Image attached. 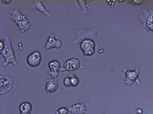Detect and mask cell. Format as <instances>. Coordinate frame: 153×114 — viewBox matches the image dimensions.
<instances>
[{"mask_svg": "<svg viewBox=\"0 0 153 114\" xmlns=\"http://www.w3.org/2000/svg\"><path fill=\"white\" fill-rule=\"evenodd\" d=\"M0 53L5 60L3 64V67H7L10 64L14 66L18 65L10 39L7 35L4 36L3 39L0 40Z\"/></svg>", "mask_w": 153, "mask_h": 114, "instance_id": "1", "label": "cell"}, {"mask_svg": "<svg viewBox=\"0 0 153 114\" xmlns=\"http://www.w3.org/2000/svg\"><path fill=\"white\" fill-rule=\"evenodd\" d=\"M10 18L17 26V29L22 33L28 31L31 27V23L27 15L22 14L18 9H14L10 11Z\"/></svg>", "mask_w": 153, "mask_h": 114, "instance_id": "2", "label": "cell"}, {"mask_svg": "<svg viewBox=\"0 0 153 114\" xmlns=\"http://www.w3.org/2000/svg\"><path fill=\"white\" fill-rule=\"evenodd\" d=\"M100 31V29L97 28H92L89 29H75V32L76 34V38L72 42L73 45L76 46L85 40H92L97 41V34Z\"/></svg>", "mask_w": 153, "mask_h": 114, "instance_id": "3", "label": "cell"}, {"mask_svg": "<svg viewBox=\"0 0 153 114\" xmlns=\"http://www.w3.org/2000/svg\"><path fill=\"white\" fill-rule=\"evenodd\" d=\"M138 21L142 24V28L145 31L153 35V10H143Z\"/></svg>", "mask_w": 153, "mask_h": 114, "instance_id": "4", "label": "cell"}, {"mask_svg": "<svg viewBox=\"0 0 153 114\" xmlns=\"http://www.w3.org/2000/svg\"><path fill=\"white\" fill-rule=\"evenodd\" d=\"M123 71L125 73V76L124 78V83L127 85L131 86L134 85L135 82H136L138 85H141V82L139 79L140 68L138 67L135 68L133 70L124 68Z\"/></svg>", "mask_w": 153, "mask_h": 114, "instance_id": "5", "label": "cell"}, {"mask_svg": "<svg viewBox=\"0 0 153 114\" xmlns=\"http://www.w3.org/2000/svg\"><path fill=\"white\" fill-rule=\"evenodd\" d=\"M0 79H1L0 81V94L1 95H4L10 91L14 84L17 85L16 79L7 76H1Z\"/></svg>", "mask_w": 153, "mask_h": 114, "instance_id": "6", "label": "cell"}, {"mask_svg": "<svg viewBox=\"0 0 153 114\" xmlns=\"http://www.w3.org/2000/svg\"><path fill=\"white\" fill-rule=\"evenodd\" d=\"M80 48L85 56H92L96 51V44L92 40H85L80 43Z\"/></svg>", "mask_w": 153, "mask_h": 114, "instance_id": "7", "label": "cell"}, {"mask_svg": "<svg viewBox=\"0 0 153 114\" xmlns=\"http://www.w3.org/2000/svg\"><path fill=\"white\" fill-rule=\"evenodd\" d=\"M81 67V59L72 58L68 59L64 64V67L61 68L60 72L64 71H76L82 69Z\"/></svg>", "mask_w": 153, "mask_h": 114, "instance_id": "8", "label": "cell"}, {"mask_svg": "<svg viewBox=\"0 0 153 114\" xmlns=\"http://www.w3.org/2000/svg\"><path fill=\"white\" fill-rule=\"evenodd\" d=\"M27 62L28 65L31 67H37L39 66L42 62V55L39 51H34L30 53L27 58Z\"/></svg>", "mask_w": 153, "mask_h": 114, "instance_id": "9", "label": "cell"}, {"mask_svg": "<svg viewBox=\"0 0 153 114\" xmlns=\"http://www.w3.org/2000/svg\"><path fill=\"white\" fill-rule=\"evenodd\" d=\"M50 71L48 74L53 78L57 79L59 75V72L61 70V64L58 60H53L48 62V64Z\"/></svg>", "mask_w": 153, "mask_h": 114, "instance_id": "10", "label": "cell"}, {"mask_svg": "<svg viewBox=\"0 0 153 114\" xmlns=\"http://www.w3.org/2000/svg\"><path fill=\"white\" fill-rule=\"evenodd\" d=\"M59 87V82L57 79L50 78H48L45 84V91L48 95L55 93Z\"/></svg>", "mask_w": 153, "mask_h": 114, "instance_id": "11", "label": "cell"}, {"mask_svg": "<svg viewBox=\"0 0 153 114\" xmlns=\"http://www.w3.org/2000/svg\"><path fill=\"white\" fill-rule=\"evenodd\" d=\"M31 8L34 10H37L41 12V13L44 14L45 15H46L50 19L53 20L52 15L49 12L47 11L42 1L34 0V1H33V3L31 5Z\"/></svg>", "mask_w": 153, "mask_h": 114, "instance_id": "12", "label": "cell"}, {"mask_svg": "<svg viewBox=\"0 0 153 114\" xmlns=\"http://www.w3.org/2000/svg\"><path fill=\"white\" fill-rule=\"evenodd\" d=\"M62 43L60 40L56 39L55 35L52 34L50 35L47 40L45 44V49L47 50H50L53 48L59 49L62 47Z\"/></svg>", "mask_w": 153, "mask_h": 114, "instance_id": "13", "label": "cell"}, {"mask_svg": "<svg viewBox=\"0 0 153 114\" xmlns=\"http://www.w3.org/2000/svg\"><path fill=\"white\" fill-rule=\"evenodd\" d=\"M69 111L71 114H85L86 113V107L85 103H80L70 106Z\"/></svg>", "mask_w": 153, "mask_h": 114, "instance_id": "14", "label": "cell"}, {"mask_svg": "<svg viewBox=\"0 0 153 114\" xmlns=\"http://www.w3.org/2000/svg\"><path fill=\"white\" fill-rule=\"evenodd\" d=\"M33 110V106L28 101L22 103L19 106L20 114H31Z\"/></svg>", "mask_w": 153, "mask_h": 114, "instance_id": "15", "label": "cell"}, {"mask_svg": "<svg viewBox=\"0 0 153 114\" xmlns=\"http://www.w3.org/2000/svg\"><path fill=\"white\" fill-rule=\"evenodd\" d=\"M76 1H77L82 9V14L84 15H87L90 12V10L91 9V7L88 6L87 4L91 1H90V0H77Z\"/></svg>", "mask_w": 153, "mask_h": 114, "instance_id": "16", "label": "cell"}, {"mask_svg": "<svg viewBox=\"0 0 153 114\" xmlns=\"http://www.w3.org/2000/svg\"><path fill=\"white\" fill-rule=\"evenodd\" d=\"M69 76L71 78V87H77L80 82V79L77 76H75L74 73H71Z\"/></svg>", "mask_w": 153, "mask_h": 114, "instance_id": "17", "label": "cell"}, {"mask_svg": "<svg viewBox=\"0 0 153 114\" xmlns=\"http://www.w3.org/2000/svg\"><path fill=\"white\" fill-rule=\"evenodd\" d=\"M69 112V109H67L66 107H61L59 109H58L56 112V114H68V113Z\"/></svg>", "mask_w": 153, "mask_h": 114, "instance_id": "18", "label": "cell"}, {"mask_svg": "<svg viewBox=\"0 0 153 114\" xmlns=\"http://www.w3.org/2000/svg\"><path fill=\"white\" fill-rule=\"evenodd\" d=\"M128 1L131 4L132 6H138L143 4L145 1H143V0H129Z\"/></svg>", "mask_w": 153, "mask_h": 114, "instance_id": "19", "label": "cell"}, {"mask_svg": "<svg viewBox=\"0 0 153 114\" xmlns=\"http://www.w3.org/2000/svg\"><path fill=\"white\" fill-rule=\"evenodd\" d=\"M63 84H64V85H65V86H66V87H71V78L69 77V76H67L66 78H65V79H64Z\"/></svg>", "mask_w": 153, "mask_h": 114, "instance_id": "20", "label": "cell"}, {"mask_svg": "<svg viewBox=\"0 0 153 114\" xmlns=\"http://www.w3.org/2000/svg\"><path fill=\"white\" fill-rule=\"evenodd\" d=\"M135 113L137 114H143V110L142 108H138L135 110Z\"/></svg>", "mask_w": 153, "mask_h": 114, "instance_id": "21", "label": "cell"}, {"mask_svg": "<svg viewBox=\"0 0 153 114\" xmlns=\"http://www.w3.org/2000/svg\"><path fill=\"white\" fill-rule=\"evenodd\" d=\"M108 4L111 7H113L114 6V4H115V1H107Z\"/></svg>", "mask_w": 153, "mask_h": 114, "instance_id": "22", "label": "cell"}, {"mask_svg": "<svg viewBox=\"0 0 153 114\" xmlns=\"http://www.w3.org/2000/svg\"><path fill=\"white\" fill-rule=\"evenodd\" d=\"M3 4H10L12 1V0H9V1H5V0H1V1Z\"/></svg>", "mask_w": 153, "mask_h": 114, "instance_id": "23", "label": "cell"}, {"mask_svg": "<svg viewBox=\"0 0 153 114\" xmlns=\"http://www.w3.org/2000/svg\"><path fill=\"white\" fill-rule=\"evenodd\" d=\"M100 51H99V53H102V52H103V51H104V50H103V49H101V50H100Z\"/></svg>", "mask_w": 153, "mask_h": 114, "instance_id": "24", "label": "cell"}]
</instances>
